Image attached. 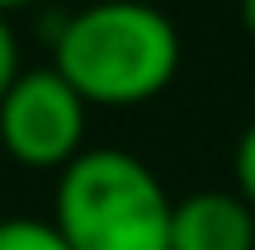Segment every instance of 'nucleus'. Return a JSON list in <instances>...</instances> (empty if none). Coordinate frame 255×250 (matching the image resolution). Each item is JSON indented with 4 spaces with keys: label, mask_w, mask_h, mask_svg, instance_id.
Listing matches in <instances>:
<instances>
[{
    "label": "nucleus",
    "mask_w": 255,
    "mask_h": 250,
    "mask_svg": "<svg viewBox=\"0 0 255 250\" xmlns=\"http://www.w3.org/2000/svg\"><path fill=\"white\" fill-rule=\"evenodd\" d=\"M170 250H255V213L227 189H203L170 208Z\"/></svg>",
    "instance_id": "obj_4"
},
{
    "label": "nucleus",
    "mask_w": 255,
    "mask_h": 250,
    "mask_svg": "<svg viewBox=\"0 0 255 250\" xmlns=\"http://www.w3.org/2000/svg\"><path fill=\"white\" fill-rule=\"evenodd\" d=\"M241 24H246V33L255 38V0H241Z\"/></svg>",
    "instance_id": "obj_8"
},
{
    "label": "nucleus",
    "mask_w": 255,
    "mask_h": 250,
    "mask_svg": "<svg viewBox=\"0 0 255 250\" xmlns=\"http://www.w3.org/2000/svg\"><path fill=\"white\" fill-rule=\"evenodd\" d=\"M52 66L85 104L132 109L180 71V33L146 0H100L62 24Z\"/></svg>",
    "instance_id": "obj_1"
},
{
    "label": "nucleus",
    "mask_w": 255,
    "mask_h": 250,
    "mask_svg": "<svg viewBox=\"0 0 255 250\" xmlns=\"http://www.w3.org/2000/svg\"><path fill=\"white\" fill-rule=\"evenodd\" d=\"M0 250H71L62 241L52 222H38V217H5L0 222Z\"/></svg>",
    "instance_id": "obj_5"
},
{
    "label": "nucleus",
    "mask_w": 255,
    "mask_h": 250,
    "mask_svg": "<svg viewBox=\"0 0 255 250\" xmlns=\"http://www.w3.org/2000/svg\"><path fill=\"white\" fill-rule=\"evenodd\" d=\"M90 104L57 76V66L19 71L0 99V147L28 170H66L81 156Z\"/></svg>",
    "instance_id": "obj_3"
},
{
    "label": "nucleus",
    "mask_w": 255,
    "mask_h": 250,
    "mask_svg": "<svg viewBox=\"0 0 255 250\" xmlns=\"http://www.w3.org/2000/svg\"><path fill=\"white\" fill-rule=\"evenodd\" d=\"M170 208L175 198L146 161L95 147L62 170L52 227L71 250H170Z\"/></svg>",
    "instance_id": "obj_2"
},
{
    "label": "nucleus",
    "mask_w": 255,
    "mask_h": 250,
    "mask_svg": "<svg viewBox=\"0 0 255 250\" xmlns=\"http://www.w3.org/2000/svg\"><path fill=\"white\" fill-rule=\"evenodd\" d=\"M14 76H19V43H14L9 19L0 14V99H5V90L14 85Z\"/></svg>",
    "instance_id": "obj_7"
},
{
    "label": "nucleus",
    "mask_w": 255,
    "mask_h": 250,
    "mask_svg": "<svg viewBox=\"0 0 255 250\" xmlns=\"http://www.w3.org/2000/svg\"><path fill=\"white\" fill-rule=\"evenodd\" d=\"M14 5H33V0H0V14H5V9H14Z\"/></svg>",
    "instance_id": "obj_9"
},
{
    "label": "nucleus",
    "mask_w": 255,
    "mask_h": 250,
    "mask_svg": "<svg viewBox=\"0 0 255 250\" xmlns=\"http://www.w3.org/2000/svg\"><path fill=\"white\" fill-rule=\"evenodd\" d=\"M232 175H237V198L255 213V123L241 132L237 156H232Z\"/></svg>",
    "instance_id": "obj_6"
}]
</instances>
